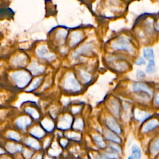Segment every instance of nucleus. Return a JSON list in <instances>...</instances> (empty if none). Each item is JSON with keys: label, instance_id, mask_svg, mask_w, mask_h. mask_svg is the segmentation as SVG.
<instances>
[{"label": "nucleus", "instance_id": "nucleus-14", "mask_svg": "<svg viewBox=\"0 0 159 159\" xmlns=\"http://www.w3.org/2000/svg\"><path fill=\"white\" fill-rule=\"evenodd\" d=\"M92 139L98 151L104 150L107 147V142L104 137L101 134H94L92 135Z\"/></svg>", "mask_w": 159, "mask_h": 159}, {"label": "nucleus", "instance_id": "nucleus-10", "mask_svg": "<svg viewBox=\"0 0 159 159\" xmlns=\"http://www.w3.org/2000/svg\"><path fill=\"white\" fill-rule=\"evenodd\" d=\"M63 148L59 145V143L57 141H54L52 143L48 149L46 151V153L50 157L57 159L58 157L62 155Z\"/></svg>", "mask_w": 159, "mask_h": 159}, {"label": "nucleus", "instance_id": "nucleus-7", "mask_svg": "<svg viewBox=\"0 0 159 159\" xmlns=\"http://www.w3.org/2000/svg\"><path fill=\"white\" fill-rule=\"evenodd\" d=\"M103 137L107 143L117 144L122 146L123 145V140L121 137L107 129L104 130Z\"/></svg>", "mask_w": 159, "mask_h": 159}, {"label": "nucleus", "instance_id": "nucleus-47", "mask_svg": "<svg viewBox=\"0 0 159 159\" xmlns=\"http://www.w3.org/2000/svg\"><path fill=\"white\" fill-rule=\"evenodd\" d=\"M61 159H71L70 157H63Z\"/></svg>", "mask_w": 159, "mask_h": 159}, {"label": "nucleus", "instance_id": "nucleus-15", "mask_svg": "<svg viewBox=\"0 0 159 159\" xmlns=\"http://www.w3.org/2000/svg\"><path fill=\"white\" fill-rule=\"evenodd\" d=\"M132 91L135 93L141 92L148 96V97H151L152 96L153 92L152 90L147 86L146 84L143 83H135L132 84Z\"/></svg>", "mask_w": 159, "mask_h": 159}, {"label": "nucleus", "instance_id": "nucleus-39", "mask_svg": "<svg viewBox=\"0 0 159 159\" xmlns=\"http://www.w3.org/2000/svg\"><path fill=\"white\" fill-rule=\"evenodd\" d=\"M146 63L145 60L143 57H140L135 61V64L137 65H145Z\"/></svg>", "mask_w": 159, "mask_h": 159}, {"label": "nucleus", "instance_id": "nucleus-34", "mask_svg": "<svg viewBox=\"0 0 159 159\" xmlns=\"http://www.w3.org/2000/svg\"><path fill=\"white\" fill-rule=\"evenodd\" d=\"M80 74L81 77L83 79V80L85 83H88V82L90 81L91 76L89 73H88L87 72H86L83 70H80Z\"/></svg>", "mask_w": 159, "mask_h": 159}, {"label": "nucleus", "instance_id": "nucleus-40", "mask_svg": "<svg viewBox=\"0 0 159 159\" xmlns=\"http://www.w3.org/2000/svg\"><path fill=\"white\" fill-rule=\"evenodd\" d=\"M0 159H14V158L8 154H5L0 157Z\"/></svg>", "mask_w": 159, "mask_h": 159}, {"label": "nucleus", "instance_id": "nucleus-18", "mask_svg": "<svg viewBox=\"0 0 159 159\" xmlns=\"http://www.w3.org/2000/svg\"><path fill=\"white\" fill-rule=\"evenodd\" d=\"M31 119L27 116H22L17 119L15 124L17 127L20 130H25L31 124Z\"/></svg>", "mask_w": 159, "mask_h": 159}, {"label": "nucleus", "instance_id": "nucleus-48", "mask_svg": "<svg viewBox=\"0 0 159 159\" xmlns=\"http://www.w3.org/2000/svg\"><path fill=\"white\" fill-rule=\"evenodd\" d=\"M155 159H159V155H158V156H157Z\"/></svg>", "mask_w": 159, "mask_h": 159}, {"label": "nucleus", "instance_id": "nucleus-44", "mask_svg": "<svg viewBox=\"0 0 159 159\" xmlns=\"http://www.w3.org/2000/svg\"><path fill=\"white\" fill-rule=\"evenodd\" d=\"M137 76L138 78H143L145 76V73L142 71H138Z\"/></svg>", "mask_w": 159, "mask_h": 159}, {"label": "nucleus", "instance_id": "nucleus-32", "mask_svg": "<svg viewBox=\"0 0 159 159\" xmlns=\"http://www.w3.org/2000/svg\"><path fill=\"white\" fill-rule=\"evenodd\" d=\"M143 55L145 58L150 60H153L154 58V53L152 48H145L143 50Z\"/></svg>", "mask_w": 159, "mask_h": 159}, {"label": "nucleus", "instance_id": "nucleus-30", "mask_svg": "<svg viewBox=\"0 0 159 159\" xmlns=\"http://www.w3.org/2000/svg\"><path fill=\"white\" fill-rule=\"evenodd\" d=\"M34 153L35 152L33 150H30L29 148L24 147L21 155L24 159H32Z\"/></svg>", "mask_w": 159, "mask_h": 159}, {"label": "nucleus", "instance_id": "nucleus-35", "mask_svg": "<svg viewBox=\"0 0 159 159\" xmlns=\"http://www.w3.org/2000/svg\"><path fill=\"white\" fill-rule=\"evenodd\" d=\"M52 142H51V139L48 137L46 138L43 142L42 143V150H47L48 149V148L50 147V146L51 145Z\"/></svg>", "mask_w": 159, "mask_h": 159}, {"label": "nucleus", "instance_id": "nucleus-28", "mask_svg": "<svg viewBox=\"0 0 159 159\" xmlns=\"http://www.w3.org/2000/svg\"><path fill=\"white\" fill-rule=\"evenodd\" d=\"M68 34V31L65 29H60L57 33L56 39L59 43H63Z\"/></svg>", "mask_w": 159, "mask_h": 159}, {"label": "nucleus", "instance_id": "nucleus-23", "mask_svg": "<svg viewBox=\"0 0 159 159\" xmlns=\"http://www.w3.org/2000/svg\"><path fill=\"white\" fill-rule=\"evenodd\" d=\"M40 124L42 125V128L47 132H52L54 129V127H55L54 122L52 121V120L48 118L43 119L41 121Z\"/></svg>", "mask_w": 159, "mask_h": 159}, {"label": "nucleus", "instance_id": "nucleus-43", "mask_svg": "<svg viewBox=\"0 0 159 159\" xmlns=\"http://www.w3.org/2000/svg\"><path fill=\"white\" fill-rule=\"evenodd\" d=\"M5 154H7V153H6V151H5V150H4V147H3L2 146H1V145H0V157L2 156V155H5Z\"/></svg>", "mask_w": 159, "mask_h": 159}, {"label": "nucleus", "instance_id": "nucleus-3", "mask_svg": "<svg viewBox=\"0 0 159 159\" xmlns=\"http://www.w3.org/2000/svg\"><path fill=\"white\" fill-rule=\"evenodd\" d=\"M63 88L65 90L77 92L81 89V86L76 80L73 73H68L63 81Z\"/></svg>", "mask_w": 159, "mask_h": 159}, {"label": "nucleus", "instance_id": "nucleus-25", "mask_svg": "<svg viewBox=\"0 0 159 159\" xmlns=\"http://www.w3.org/2000/svg\"><path fill=\"white\" fill-rule=\"evenodd\" d=\"M7 138L11 142H20L21 141V137L19 133L14 130H9L7 132Z\"/></svg>", "mask_w": 159, "mask_h": 159}, {"label": "nucleus", "instance_id": "nucleus-12", "mask_svg": "<svg viewBox=\"0 0 159 159\" xmlns=\"http://www.w3.org/2000/svg\"><path fill=\"white\" fill-rule=\"evenodd\" d=\"M158 127H159V120L157 119H150L142 125L140 132L143 134H147L154 131Z\"/></svg>", "mask_w": 159, "mask_h": 159}, {"label": "nucleus", "instance_id": "nucleus-20", "mask_svg": "<svg viewBox=\"0 0 159 159\" xmlns=\"http://www.w3.org/2000/svg\"><path fill=\"white\" fill-rule=\"evenodd\" d=\"M150 115L148 112L142 111L140 109H135L134 111V119L140 122H144L147 119L150 117Z\"/></svg>", "mask_w": 159, "mask_h": 159}, {"label": "nucleus", "instance_id": "nucleus-27", "mask_svg": "<svg viewBox=\"0 0 159 159\" xmlns=\"http://www.w3.org/2000/svg\"><path fill=\"white\" fill-rule=\"evenodd\" d=\"M65 136L67 139L71 140L75 142H80L81 139V135L80 133L75 132V131H71L68 132L65 134Z\"/></svg>", "mask_w": 159, "mask_h": 159}, {"label": "nucleus", "instance_id": "nucleus-2", "mask_svg": "<svg viewBox=\"0 0 159 159\" xmlns=\"http://www.w3.org/2000/svg\"><path fill=\"white\" fill-rule=\"evenodd\" d=\"M12 80L19 88H24L30 82L31 76L29 73L24 70H19L13 72L11 74Z\"/></svg>", "mask_w": 159, "mask_h": 159}, {"label": "nucleus", "instance_id": "nucleus-17", "mask_svg": "<svg viewBox=\"0 0 159 159\" xmlns=\"http://www.w3.org/2000/svg\"><path fill=\"white\" fill-rule=\"evenodd\" d=\"M93 50V46L91 44H84L80 47L73 53V57L76 58L80 55H87L92 52Z\"/></svg>", "mask_w": 159, "mask_h": 159}, {"label": "nucleus", "instance_id": "nucleus-41", "mask_svg": "<svg viewBox=\"0 0 159 159\" xmlns=\"http://www.w3.org/2000/svg\"><path fill=\"white\" fill-rule=\"evenodd\" d=\"M80 109H81L80 107H77V106L73 107L72 109H71V112L73 114H76V113H78L80 111Z\"/></svg>", "mask_w": 159, "mask_h": 159}, {"label": "nucleus", "instance_id": "nucleus-1", "mask_svg": "<svg viewBox=\"0 0 159 159\" xmlns=\"http://www.w3.org/2000/svg\"><path fill=\"white\" fill-rule=\"evenodd\" d=\"M98 152L102 159H122L124 155L122 145L110 143L105 150Z\"/></svg>", "mask_w": 159, "mask_h": 159}, {"label": "nucleus", "instance_id": "nucleus-36", "mask_svg": "<svg viewBox=\"0 0 159 159\" xmlns=\"http://www.w3.org/2000/svg\"><path fill=\"white\" fill-rule=\"evenodd\" d=\"M155 61L153 60H150L149 63L147 67V72L148 73H152L155 71Z\"/></svg>", "mask_w": 159, "mask_h": 159}, {"label": "nucleus", "instance_id": "nucleus-26", "mask_svg": "<svg viewBox=\"0 0 159 159\" xmlns=\"http://www.w3.org/2000/svg\"><path fill=\"white\" fill-rule=\"evenodd\" d=\"M109 107H110V110L112 112V113L116 116H118L119 114V111H120V107H119V104L117 101L116 99H112L110 102H109Z\"/></svg>", "mask_w": 159, "mask_h": 159}, {"label": "nucleus", "instance_id": "nucleus-13", "mask_svg": "<svg viewBox=\"0 0 159 159\" xmlns=\"http://www.w3.org/2000/svg\"><path fill=\"white\" fill-rule=\"evenodd\" d=\"M73 117L69 114H66L63 116L58 121L57 128L61 130H68L71 127Z\"/></svg>", "mask_w": 159, "mask_h": 159}, {"label": "nucleus", "instance_id": "nucleus-19", "mask_svg": "<svg viewBox=\"0 0 159 159\" xmlns=\"http://www.w3.org/2000/svg\"><path fill=\"white\" fill-rule=\"evenodd\" d=\"M29 134H30V135L37 139H42L44 137V136L45 135V130L40 127L39 126H34L30 130H29Z\"/></svg>", "mask_w": 159, "mask_h": 159}, {"label": "nucleus", "instance_id": "nucleus-9", "mask_svg": "<svg viewBox=\"0 0 159 159\" xmlns=\"http://www.w3.org/2000/svg\"><path fill=\"white\" fill-rule=\"evenodd\" d=\"M36 53L40 58L48 61H52L56 58L55 55L50 52L47 46L43 45L38 47L36 50Z\"/></svg>", "mask_w": 159, "mask_h": 159}, {"label": "nucleus", "instance_id": "nucleus-45", "mask_svg": "<svg viewBox=\"0 0 159 159\" xmlns=\"http://www.w3.org/2000/svg\"><path fill=\"white\" fill-rule=\"evenodd\" d=\"M43 159H55V158H53L50 157L49 155H48L46 153V154H45V155H44Z\"/></svg>", "mask_w": 159, "mask_h": 159}, {"label": "nucleus", "instance_id": "nucleus-46", "mask_svg": "<svg viewBox=\"0 0 159 159\" xmlns=\"http://www.w3.org/2000/svg\"><path fill=\"white\" fill-rule=\"evenodd\" d=\"M155 28L157 30L159 31V19H158L157 23H156V25H155Z\"/></svg>", "mask_w": 159, "mask_h": 159}, {"label": "nucleus", "instance_id": "nucleus-21", "mask_svg": "<svg viewBox=\"0 0 159 159\" xmlns=\"http://www.w3.org/2000/svg\"><path fill=\"white\" fill-rule=\"evenodd\" d=\"M28 70L33 75H37L43 72L45 67L42 65H40L36 61H34L29 66Z\"/></svg>", "mask_w": 159, "mask_h": 159}, {"label": "nucleus", "instance_id": "nucleus-33", "mask_svg": "<svg viewBox=\"0 0 159 159\" xmlns=\"http://www.w3.org/2000/svg\"><path fill=\"white\" fill-rule=\"evenodd\" d=\"M73 128L76 130H83L84 128V122L80 118L76 119L73 125Z\"/></svg>", "mask_w": 159, "mask_h": 159}, {"label": "nucleus", "instance_id": "nucleus-31", "mask_svg": "<svg viewBox=\"0 0 159 159\" xmlns=\"http://www.w3.org/2000/svg\"><path fill=\"white\" fill-rule=\"evenodd\" d=\"M26 113L29 114L33 119H38L40 117V114L38 112V111H36V109L30 107H27L25 109Z\"/></svg>", "mask_w": 159, "mask_h": 159}, {"label": "nucleus", "instance_id": "nucleus-5", "mask_svg": "<svg viewBox=\"0 0 159 159\" xmlns=\"http://www.w3.org/2000/svg\"><path fill=\"white\" fill-rule=\"evenodd\" d=\"M111 47L114 50H126L129 52H131L132 51V47L130 40L129 39L124 36L120 37L113 41L111 44Z\"/></svg>", "mask_w": 159, "mask_h": 159}, {"label": "nucleus", "instance_id": "nucleus-11", "mask_svg": "<svg viewBox=\"0 0 159 159\" xmlns=\"http://www.w3.org/2000/svg\"><path fill=\"white\" fill-rule=\"evenodd\" d=\"M106 125L108 130L113 132L114 133L120 136L122 134V129L121 127L113 117H109L107 119H106Z\"/></svg>", "mask_w": 159, "mask_h": 159}, {"label": "nucleus", "instance_id": "nucleus-24", "mask_svg": "<svg viewBox=\"0 0 159 159\" xmlns=\"http://www.w3.org/2000/svg\"><path fill=\"white\" fill-rule=\"evenodd\" d=\"M27 62V57L24 55H19L12 60V63L15 66H24Z\"/></svg>", "mask_w": 159, "mask_h": 159}, {"label": "nucleus", "instance_id": "nucleus-29", "mask_svg": "<svg viewBox=\"0 0 159 159\" xmlns=\"http://www.w3.org/2000/svg\"><path fill=\"white\" fill-rule=\"evenodd\" d=\"M42 78L40 77V78H37L36 79H35L32 82V83L30 84V85L27 88L26 91H28V92H30V91H32L34 89H35L37 88H38L41 82H42Z\"/></svg>", "mask_w": 159, "mask_h": 159}, {"label": "nucleus", "instance_id": "nucleus-16", "mask_svg": "<svg viewBox=\"0 0 159 159\" xmlns=\"http://www.w3.org/2000/svg\"><path fill=\"white\" fill-rule=\"evenodd\" d=\"M142 148L139 145L133 143L130 147V154L127 156V159H142Z\"/></svg>", "mask_w": 159, "mask_h": 159}, {"label": "nucleus", "instance_id": "nucleus-4", "mask_svg": "<svg viewBox=\"0 0 159 159\" xmlns=\"http://www.w3.org/2000/svg\"><path fill=\"white\" fill-rule=\"evenodd\" d=\"M145 155L149 159H155L159 155V135L149 142L145 150Z\"/></svg>", "mask_w": 159, "mask_h": 159}, {"label": "nucleus", "instance_id": "nucleus-38", "mask_svg": "<svg viewBox=\"0 0 159 159\" xmlns=\"http://www.w3.org/2000/svg\"><path fill=\"white\" fill-rule=\"evenodd\" d=\"M44 153L42 152H35L32 159H43L44 158Z\"/></svg>", "mask_w": 159, "mask_h": 159}, {"label": "nucleus", "instance_id": "nucleus-22", "mask_svg": "<svg viewBox=\"0 0 159 159\" xmlns=\"http://www.w3.org/2000/svg\"><path fill=\"white\" fill-rule=\"evenodd\" d=\"M83 39V34L80 31H74L71 34L70 45L71 46H75L80 43Z\"/></svg>", "mask_w": 159, "mask_h": 159}, {"label": "nucleus", "instance_id": "nucleus-6", "mask_svg": "<svg viewBox=\"0 0 159 159\" xmlns=\"http://www.w3.org/2000/svg\"><path fill=\"white\" fill-rule=\"evenodd\" d=\"M3 147L7 154L14 157L18 154H21L24 146L17 142L9 141L3 145Z\"/></svg>", "mask_w": 159, "mask_h": 159}, {"label": "nucleus", "instance_id": "nucleus-8", "mask_svg": "<svg viewBox=\"0 0 159 159\" xmlns=\"http://www.w3.org/2000/svg\"><path fill=\"white\" fill-rule=\"evenodd\" d=\"M23 143L25 145V147L30 148L34 152H40L41 150H42V144L37 139L32 137H29L25 138V139H24Z\"/></svg>", "mask_w": 159, "mask_h": 159}, {"label": "nucleus", "instance_id": "nucleus-42", "mask_svg": "<svg viewBox=\"0 0 159 159\" xmlns=\"http://www.w3.org/2000/svg\"><path fill=\"white\" fill-rule=\"evenodd\" d=\"M154 102L155 104L159 106V92L155 95V99H154Z\"/></svg>", "mask_w": 159, "mask_h": 159}, {"label": "nucleus", "instance_id": "nucleus-37", "mask_svg": "<svg viewBox=\"0 0 159 159\" xmlns=\"http://www.w3.org/2000/svg\"><path fill=\"white\" fill-rule=\"evenodd\" d=\"M58 143H59V145H60V147L63 149H65L68 147L69 142H68V139H65V138H61L60 139Z\"/></svg>", "mask_w": 159, "mask_h": 159}]
</instances>
